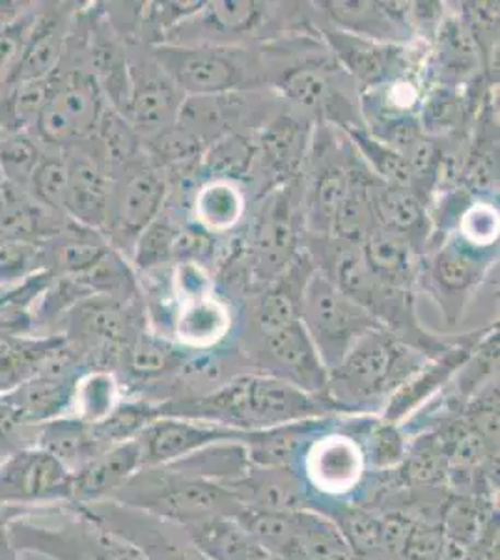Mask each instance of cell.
Here are the masks:
<instances>
[{
	"label": "cell",
	"mask_w": 500,
	"mask_h": 560,
	"mask_svg": "<svg viewBox=\"0 0 500 560\" xmlns=\"http://www.w3.org/2000/svg\"><path fill=\"white\" fill-rule=\"evenodd\" d=\"M159 415L206 420L237 432H256L333 413L329 404L303 388L261 374H241L206 395L158 404Z\"/></svg>",
	"instance_id": "cell-1"
},
{
	"label": "cell",
	"mask_w": 500,
	"mask_h": 560,
	"mask_svg": "<svg viewBox=\"0 0 500 560\" xmlns=\"http://www.w3.org/2000/svg\"><path fill=\"white\" fill-rule=\"evenodd\" d=\"M303 248L317 271L327 275L336 288L359 303L383 329L415 350L435 357L454 342L426 331L417 318L415 292L386 284L375 277L359 245L329 236H304Z\"/></svg>",
	"instance_id": "cell-2"
},
{
	"label": "cell",
	"mask_w": 500,
	"mask_h": 560,
	"mask_svg": "<svg viewBox=\"0 0 500 560\" xmlns=\"http://www.w3.org/2000/svg\"><path fill=\"white\" fill-rule=\"evenodd\" d=\"M431 359L386 329L368 332L330 370L324 400L336 415H377L394 390Z\"/></svg>",
	"instance_id": "cell-3"
},
{
	"label": "cell",
	"mask_w": 500,
	"mask_h": 560,
	"mask_svg": "<svg viewBox=\"0 0 500 560\" xmlns=\"http://www.w3.org/2000/svg\"><path fill=\"white\" fill-rule=\"evenodd\" d=\"M312 2L213 0L166 34L163 44L258 47L286 34L314 31Z\"/></svg>",
	"instance_id": "cell-4"
},
{
	"label": "cell",
	"mask_w": 500,
	"mask_h": 560,
	"mask_svg": "<svg viewBox=\"0 0 500 560\" xmlns=\"http://www.w3.org/2000/svg\"><path fill=\"white\" fill-rule=\"evenodd\" d=\"M51 520L31 512L8 522V535L20 555L49 560H148L131 541L116 535L75 506L49 509Z\"/></svg>",
	"instance_id": "cell-5"
},
{
	"label": "cell",
	"mask_w": 500,
	"mask_h": 560,
	"mask_svg": "<svg viewBox=\"0 0 500 560\" xmlns=\"http://www.w3.org/2000/svg\"><path fill=\"white\" fill-rule=\"evenodd\" d=\"M111 501L184 527L211 517H237L243 509L226 486L190 477L171 465L140 467Z\"/></svg>",
	"instance_id": "cell-6"
},
{
	"label": "cell",
	"mask_w": 500,
	"mask_h": 560,
	"mask_svg": "<svg viewBox=\"0 0 500 560\" xmlns=\"http://www.w3.org/2000/svg\"><path fill=\"white\" fill-rule=\"evenodd\" d=\"M159 66L185 97L267 89L258 47L150 45Z\"/></svg>",
	"instance_id": "cell-7"
},
{
	"label": "cell",
	"mask_w": 500,
	"mask_h": 560,
	"mask_svg": "<svg viewBox=\"0 0 500 560\" xmlns=\"http://www.w3.org/2000/svg\"><path fill=\"white\" fill-rule=\"evenodd\" d=\"M232 340L254 374L277 377L324 398L329 374L301 318L271 325L234 324Z\"/></svg>",
	"instance_id": "cell-8"
},
{
	"label": "cell",
	"mask_w": 500,
	"mask_h": 560,
	"mask_svg": "<svg viewBox=\"0 0 500 560\" xmlns=\"http://www.w3.org/2000/svg\"><path fill=\"white\" fill-rule=\"evenodd\" d=\"M108 103L86 68L62 58L53 73V92L31 131L53 150H66L94 137Z\"/></svg>",
	"instance_id": "cell-9"
},
{
	"label": "cell",
	"mask_w": 500,
	"mask_h": 560,
	"mask_svg": "<svg viewBox=\"0 0 500 560\" xmlns=\"http://www.w3.org/2000/svg\"><path fill=\"white\" fill-rule=\"evenodd\" d=\"M372 417L374 415H340L335 427L317 433L298 467L299 477L312 499L340 501L364 485L368 464L359 435Z\"/></svg>",
	"instance_id": "cell-10"
},
{
	"label": "cell",
	"mask_w": 500,
	"mask_h": 560,
	"mask_svg": "<svg viewBox=\"0 0 500 560\" xmlns=\"http://www.w3.org/2000/svg\"><path fill=\"white\" fill-rule=\"evenodd\" d=\"M359 153L342 129L316 126L301 174L304 236H329Z\"/></svg>",
	"instance_id": "cell-11"
},
{
	"label": "cell",
	"mask_w": 500,
	"mask_h": 560,
	"mask_svg": "<svg viewBox=\"0 0 500 560\" xmlns=\"http://www.w3.org/2000/svg\"><path fill=\"white\" fill-rule=\"evenodd\" d=\"M301 322L327 374L340 364L364 335L381 329V325L359 303H354L317 269L304 284Z\"/></svg>",
	"instance_id": "cell-12"
},
{
	"label": "cell",
	"mask_w": 500,
	"mask_h": 560,
	"mask_svg": "<svg viewBox=\"0 0 500 560\" xmlns=\"http://www.w3.org/2000/svg\"><path fill=\"white\" fill-rule=\"evenodd\" d=\"M166 198L165 176L152 165L147 150L137 160L116 168L107 221L103 226L108 245L129 260L135 243L165 208Z\"/></svg>",
	"instance_id": "cell-13"
},
{
	"label": "cell",
	"mask_w": 500,
	"mask_h": 560,
	"mask_svg": "<svg viewBox=\"0 0 500 560\" xmlns=\"http://www.w3.org/2000/svg\"><path fill=\"white\" fill-rule=\"evenodd\" d=\"M499 260V247H476L457 232L430 245L420 260L418 282L435 298L449 319L462 314Z\"/></svg>",
	"instance_id": "cell-14"
},
{
	"label": "cell",
	"mask_w": 500,
	"mask_h": 560,
	"mask_svg": "<svg viewBox=\"0 0 500 560\" xmlns=\"http://www.w3.org/2000/svg\"><path fill=\"white\" fill-rule=\"evenodd\" d=\"M314 13V26L319 38L324 39L325 47L329 49L338 66L353 79L361 94L422 70L426 55L430 51L428 45L404 47L380 44L374 39L361 38L336 28L316 12V8Z\"/></svg>",
	"instance_id": "cell-15"
},
{
	"label": "cell",
	"mask_w": 500,
	"mask_h": 560,
	"mask_svg": "<svg viewBox=\"0 0 500 560\" xmlns=\"http://www.w3.org/2000/svg\"><path fill=\"white\" fill-rule=\"evenodd\" d=\"M284 100L269 89L226 92L216 96L185 97L177 126L195 135L208 148L226 135L256 137Z\"/></svg>",
	"instance_id": "cell-16"
},
{
	"label": "cell",
	"mask_w": 500,
	"mask_h": 560,
	"mask_svg": "<svg viewBox=\"0 0 500 560\" xmlns=\"http://www.w3.org/2000/svg\"><path fill=\"white\" fill-rule=\"evenodd\" d=\"M316 124L292 105H284L254 137L256 160L245 189L251 198L301 178Z\"/></svg>",
	"instance_id": "cell-17"
},
{
	"label": "cell",
	"mask_w": 500,
	"mask_h": 560,
	"mask_svg": "<svg viewBox=\"0 0 500 560\" xmlns=\"http://www.w3.org/2000/svg\"><path fill=\"white\" fill-rule=\"evenodd\" d=\"M73 472L39 446L0 459V503L21 514L70 506Z\"/></svg>",
	"instance_id": "cell-18"
},
{
	"label": "cell",
	"mask_w": 500,
	"mask_h": 560,
	"mask_svg": "<svg viewBox=\"0 0 500 560\" xmlns=\"http://www.w3.org/2000/svg\"><path fill=\"white\" fill-rule=\"evenodd\" d=\"M127 52L131 84L124 118L147 142L176 124L185 96L159 66L150 45L127 44Z\"/></svg>",
	"instance_id": "cell-19"
},
{
	"label": "cell",
	"mask_w": 500,
	"mask_h": 560,
	"mask_svg": "<svg viewBox=\"0 0 500 560\" xmlns=\"http://www.w3.org/2000/svg\"><path fill=\"white\" fill-rule=\"evenodd\" d=\"M66 160V215L77 224L100 230L107 221L115 171L97 137L63 150Z\"/></svg>",
	"instance_id": "cell-20"
},
{
	"label": "cell",
	"mask_w": 500,
	"mask_h": 560,
	"mask_svg": "<svg viewBox=\"0 0 500 560\" xmlns=\"http://www.w3.org/2000/svg\"><path fill=\"white\" fill-rule=\"evenodd\" d=\"M103 527L131 541L148 560H209L190 540L184 525L166 522L142 510L129 509L115 501L75 506Z\"/></svg>",
	"instance_id": "cell-21"
},
{
	"label": "cell",
	"mask_w": 500,
	"mask_h": 560,
	"mask_svg": "<svg viewBox=\"0 0 500 560\" xmlns=\"http://www.w3.org/2000/svg\"><path fill=\"white\" fill-rule=\"evenodd\" d=\"M495 327V324L491 325ZM478 329L457 337L449 350L439 355L428 359L420 369L415 370L406 382L402 383L393 396L388 398L385 408L377 415L383 422H391L396 427L406 424L412 415L428 406L433 398H438L444 388L449 387L454 380L457 370L462 369L465 361L469 359L470 351L480 342V338L491 329Z\"/></svg>",
	"instance_id": "cell-22"
},
{
	"label": "cell",
	"mask_w": 500,
	"mask_h": 560,
	"mask_svg": "<svg viewBox=\"0 0 500 560\" xmlns=\"http://www.w3.org/2000/svg\"><path fill=\"white\" fill-rule=\"evenodd\" d=\"M426 86L443 84L465 89L484 73L480 51L457 4H449L422 66Z\"/></svg>",
	"instance_id": "cell-23"
},
{
	"label": "cell",
	"mask_w": 500,
	"mask_h": 560,
	"mask_svg": "<svg viewBox=\"0 0 500 560\" xmlns=\"http://www.w3.org/2000/svg\"><path fill=\"white\" fill-rule=\"evenodd\" d=\"M245 433L206 420L161 415L135 441L139 446L140 467H158L187 458L204 446L222 441H243Z\"/></svg>",
	"instance_id": "cell-24"
},
{
	"label": "cell",
	"mask_w": 500,
	"mask_h": 560,
	"mask_svg": "<svg viewBox=\"0 0 500 560\" xmlns=\"http://www.w3.org/2000/svg\"><path fill=\"white\" fill-rule=\"evenodd\" d=\"M81 7L83 4L79 2H36L25 49L13 73L10 89L15 84L47 79L58 70L66 55L71 26Z\"/></svg>",
	"instance_id": "cell-25"
},
{
	"label": "cell",
	"mask_w": 500,
	"mask_h": 560,
	"mask_svg": "<svg viewBox=\"0 0 500 560\" xmlns=\"http://www.w3.org/2000/svg\"><path fill=\"white\" fill-rule=\"evenodd\" d=\"M312 7L327 23L354 36L404 47L420 44L409 23L407 2L325 0Z\"/></svg>",
	"instance_id": "cell-26"
},
{
	"label": "cell",
	"mask_w": 500,
	"mask_h": 560,
	"mask_svg": "<svg viewBox=\"0 0 500 560\" xmlns=\"http://www.w3.org/2000/svg\"><path fill=\"white\" fill-rule=\"evenodd\" d=\"M234 308L219 293L177 301L171 338L187 351H208L229 342L234 332Z\"/></svg>",
	"instance_id": "cell-27"
},
{
	"label": "cell",
	"mask_w": 500,
	"mask_h": 560,
	"mask_svg": "<svg viewBox=\"0 0 500 560\" xmlns=\"http://www.w3.org/2000/svg\"><path fill=\"white\" fill-rule=\"evenodd\" d=\"M338 417L340 415H325L245 433L243 445L247 448L251 465L298 471L299 462L312 441L316 440L317 433L335 427Z\"/></svg>",
	"instance_id": "cell-28"
},
{
	"label": "cell",
	"mask_w": 500,
	"mask_h": 560,
	"mask_svg": "<svg viewBox=\"0 0 500 560\" xmlns=\"http://www.w3.org/2000/svg\"><path fill=\"white\" fill-rule=\"evenodd\" d=\"M243 509L261 512L316 510L295 469H272L251 465L245 477L229 486Z\"/></svg>",
	"instance_id": "cell-29"
},
{
	"label": "cell",
	"mask_w": 500,
	"mask_h": 560,
	"mask_svg": "<svg viewBox=\"0 0 500 560\" xmlns=\"http://www.w3.org/2000/svg\"><path fill=\"white\" fill-rule=\"evenodd\" d=\"M375 224L398 232L425 256L433 237L430 205L417 191L386 185L375 178L370 185Z\"/></svg>",
	"instance_id": "cell-30"
},
{
	"label": "cell",
	"mask_w": 500,
	"mask_h": 560,
	"mask_svg": "<svg viewBox=\"0 0 500 560\" xmlns=\"http://www.w3.org/2000/svg\"><path fill=\"white\" fill-rule=\"evenodd\" d=\"M139 469L140 454L137 441L111 446L108 451L73 472L70 506H90L111 501L116 491L120 490Z\"/></svg>",
	"instance_id": "cell-31"
},
{
	"label": "cell",
	"mask_w": 500,
	"mask_h": 560,
	"mask_svg": "<svg viewBox=\"0 0 500 560\" xmlns=\"http://www.w3.org/2000/svg\"><path fill=\"white\" fill-rule=\"evenodd\" d=\"M359 247L375 277L386 284L415 292L422 255L406 236L375 224Z\"/></svg>",
	"instance_id": "cell-32"
},
{
	"label": "cell",
	"mask_w": 500,
	"mask_h": 560,
	"mask_svg": "<svg viewBox=\"0 0 500 560\" xmlns=\"http://www.w3.org/2000/svg\"><path fill=\"white\" fill-rule=\"evenodd\" d=\"M248 202L247 189L237 182L206 179L193 197L190 219L216 236H230L245 221Z\"/></svg>",
	"instance_id": "cell-33"
},
{
	"label": "cell",
	"mask_w": 500,
	"mask_h": 560,
	"mask_svg": "<svg viewBox=\"0 0 500 560\" xmlns=\"http://www.w3.org/2000/svg\"><path fill=\"white\" fill-rule=\"evenodd\" d=\"M77 380L36 374L21 383L20 387L0 396V401L20 415L21 419L39 427L49 420L70 415Z\"/></svg>",
	"instance_id": "cell-34"
},
{
	"label": "cell",
	"mask_w": 500,
	"mask_h": 560,
	"mask_svg": "<svg viewBox=\"0 0 500 560\" xmlns=\"http://www.w3.org/2000/svg\"><path fill=\"white\" fill-rule=\"evenodd\" d=\"M185 528L209 560H279L235 517H211Z\"/></svg>",
	"instance_id": "cell-35"
},
{
	"label": "cell",
	"mask_w": 500,
	"mask_h": 560,
	"mask_svg": "<svg viewBox=\"0 0 500 560\" xmlns=\"http://www.w3.org/2000/svg\"><path fill=\"white\" fill-rule=\"evenodd\" d=\"M36 446L53 454L71 472L79 471L89 462L105 453L95 441L90 424L71 415L39 424Z\"/></svg>",
	"instance_id": "cell-36"
},
{
	"label": "cell",
	"mask_w": 500,
	"mask_h": 560,
	"mask_svg": "<svg viewBox=\"0 0 500 560\" xmlns=\"http://www.w3.org/2000/svg\"><path fill=\"white\" fill-rule=\"evenodd\" d=\"M374 174L368 171L362 163L361 155L354 161L348 192L336 210L335 219L330 224L329 237L340 242L361 245L368 232L375 226L374 210L370 202V185L374 182Z\"/></svg>",
	"instance_id": "cell-37"
},
{
	"label": "cell",
	"mask_w": 500,
	"mask_h": 560,
	"mask_svg": "<svg viewBox=\"0 0 500 560\" xmlns=\"http://www.w3.org/2000/svg\"><path fill=\"white\" fill-rule=\"evenodd\" d=\"M189 217L190 213L165 205L161 213L153 219L152 224L140 234L135 243L133 253L129 256V261L137 273H148V271L174 266L172 250H174L177 230Z\"/></svg>",
	"instance_id": "cell-38"
},
{
	"label": "cell",
	"mask_w": 500,
	"mask_h": 560,
	"mask_svg": "<svg viewBox=\"0 0 500 560\" xmlns=\"http://www.w3.org/2000/svg\"><path fill=\"white\" fill-rule=\"evenodd\" d=\"M126 398L120 380L111 370L94 369L79 376L71 396V417L97 424L113 413Z\"/></svg>",
	"instance_id": "cell-39"
},
{
	"label": "cell",
	"mask_w": 500,
	"mask_h": 560,
	"mask_svg": "<svg viewBox=\"0 0 500 560\" xmlns=\"http://www.w3.org/2000/svg\"><path fill=\"white\" fill-rule=\"evenodd\" d=\"M256 160V144L253 137L226 135L211 142L200 158V178L229 179L237 184H248Z\"/></svg>",
	"instance_id": "cell-40"
},
{
	"label": "cell",
	"mask_w": 500,
	"mask_h": 560,
	"mask_svg": "<svg viewBox=\"0 0 500 560\" xmlns=\"http://www.w3.org/2000/svg\"><path fill=\"white\" fill-rule=\"evenodd\" d=\"M346 135L357 153L361 155L362 163L375 178L383 184L406 187L415 191L411 168L402 153L381 142L380 139H375L374 135L368 133L364 128L349 129Z\"/></svg>",
	"instance_id": "cell-41"
},
{
	"label": "cell",
	"mask_w": 500,
	"mask_h": 560,
	"mask_svg": "<svg viewBox=\"0 0 500 560\" xmlns=\"http://www.w3.org/2000/svg\"><path fill=\"white\" fill-rule=\"evenodd\" d=\"M47 148L39 142L32 131L8 135L0 139V176L2 182L23 189H28L32 174L44 160Z\"/></svg>",
	"instance_id": "cell-42"
},
{
	"label": "cell",
	"mask_w": 500,
	"mask_h": 560,
	"mask_svg": "<svg viewBox=\"0 0 500 560\" xmlns=\"http://www.w3.org/2000/svg\"><path fill=\"white\" fill-rule=\"evenodd\" d=\"M26 192L31 195L45 210L66 215V160L63 150L47 148L44 160L39 161L38 168L32 174L31 184Z\"/></svg>",
	"instance_id": "cell-43"
},
{
	"label": "cell",
	"mask_w": 500,
	"mask_h": 560,
	"mask_svg": "<svg viewBox=\"0 0 500 560\" xmlns=\"http://www.w3.org/2000/svg\"><path fill=\"white\" fill-rule=\"evenodd\" d=\"M95 137L105 148L113 171L126 165L129 161L137 160L139 155L144 153V142L140 139L139 133L135 131L133 126L124 118V116L108 105L105 115H103Z\"/></svg>",
	"instance_id": "cell-44"
},
{
	"label": "cell",
	"mask_w": 500,
	"mask_h": 560,
	"mask_svg": "<svg viewBox=\"0 0 500 560\" xmlns=\"http://www.w3.org/2000/svg\"><path fill=\"white\" fill-rule=\"evenodd\" d=\"M39 271H49L45 242H0V290L18 287Z\"/></svg>",
	"instance_id": "cell-45"
},
{
	"label": "cell",
	"mask_w": 500,
	"mask_h": 560,
	"mask_svg": "<svg viewBox=\"0 0 500 560\" xmlns=\"http://www.w3.org/2000/svg\"><path fill=\"white\" fill-rule=\"evenodd\" d=\"M499 226V206L493 200L475 198L469 208L463 211L456 232L476 247H497Z\"/></svg>",
	"instance_id": "cell-46"
},
{
	"label": "cell",
	"mask_w": 500,
	"mask_h": 560,
	"mask_svg": "<svg viewBox=\"0 0 500 560\" xmlns=\"http://www.w3.org/2000/svg\"><path fill=\"white\" fill-rule=\"evenodd\" d=\"M34 8L36 2L25 15H21L20 20L13 21L12 25L0 31V96L10 89L15 68L20 65L26 36L31 31L32 18H34Z\"/></svg>",
	"instance_id": "cell-47"
},
{
	"label": "cell",
	"mask_w": 500,
	"mask_h": 560,
	"mask_svg": "<svg viewBox=\"0 0 500 560\" xmlns=\"http://www.w3.org/2000/svg\"><path fill=\"white\" fill-rule=\"evenodd\" d=\"M32 7L34 2H0V31L20 20Z\"/></svg>",
	"instance_id": "cell-48"
},
{
	"label": "cell",
	"mask_w": 500,
	"mask_h": 560,
	"mask_svg": "<svg viewBox=\"0 0 500 560\" xmlns=\"http://www.w3.org/2000/svg\"><path fill=\"white\" fill-rule=\"evenodd\" d=\"M8 522L0 517V560H12L15 557H20V553L13 549L12 541H10V535H8Z\"/></svg>",
	"instance_id": "cell-49"
},
{
	"label": "cell",
	"mask_w": 500,
	"mask_h": 560,
	"mask_svg": "<svg viewBox=\"0 0 500 560\" xmlns=\"http://www.w3.org/2000/svg\"><path fill=\"white\" fill-rule=\"evenodd\" d=\"M21 557H23V555H20V557H15V559H12V560H23V559H21Z\"/></svg>",
	"instance_id": "cell-50"
},
{
	"label": "cell",
	"mask_w": 500,
	"mask_h": 560,
	"mask_svg": "<svg viewBox=\"0 0 500 560\" xmlns=\"http://www.w3.org/2000/svg\"><path fill=\"white\" fill-rule=\"evenodd\" d=\"M0 184H2V176H0Z\"/></svg>",
	"instance_id": "cell-51"
}]
</instances>
